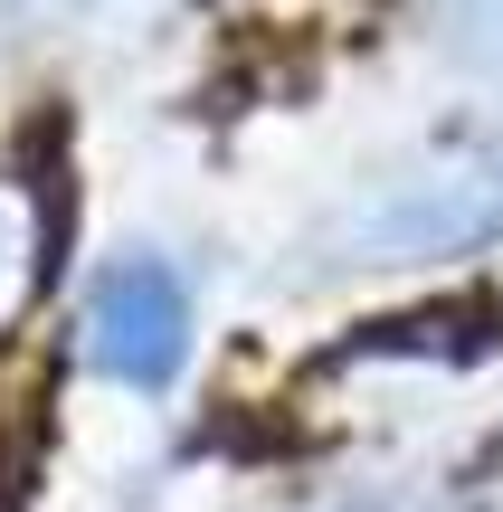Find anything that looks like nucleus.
<instances>
[{
    "label": "nucleus",
    "instance_id": "obj_3",
    "mask_svg": "<svg viewBox=\"0 0 503 512\" xmlns=\"http://www.w3.org/2000/svg\"><path fill=\"white\" fill-rule=\"evenodd\" d=\"M38 275H48V200H38V181L0 171V342L19 332Z\"/></svg>",
    "mask_w": 503,
    "mask_h": 512
},
{
    "label": "nucleus",
    "instance_id": "obj_1",
    "mask_svg": "<svg viewBox=\"0 0 503 512\" xmlns=\"http://www.w3.org/2000/svg\"><path fill=\"white\" fill-rule=\"evenodd\" d=\"M503 238V152H456V162L399 171L371 200L342 209L333 256L352 266H428V256H466Z\"/></svg>",
    "mask_w": 503,
    "mask_h": 512
},
{
    "label": "nucleus",
    "instance_id": "obj_4",
    "mask_svg": "<svg viewBox=\"0 0 503 512\" xmlns=\"http://www.w3.org/2000/svg\"><path fill=\"white\" fill-rule=\"evenodd\" d=\"M437 38L456 67L503 76V0H437Z\"/></svg>",
    "mask_w": 503,
    "mask_h": 512
},
{
    "label": "nucleus",
    "instance_id": "obj_5",
    "mask_svg": "<svg viewBox=\"0 0 503 512\" xmlns=\"http://www.w3.org/2000/svg\"><path fill=\"white\" fill-rule=\"evenodd\" d=\"M314 512H447L437 494H418V484H361V494H333Z\"/></svg>",
    "mask_w": 503,
    "mask_h": 512
},
{
    "label": "nucleus",
    "instance_id": "obj_2",
    "mask_svg": "<svg viewBox=\"0 0 503 512\" xmlns=\"http://www.w3.org/2000/svg\"><path fill=\"white\" fill-rule=\"evenodd\" d=\"M86 351L124 389H171L190 361V285L162 256H124L86 294Z\"/></svg>",
    "mask_w": 503,
    "mask_h": 512
}]
</instances>
